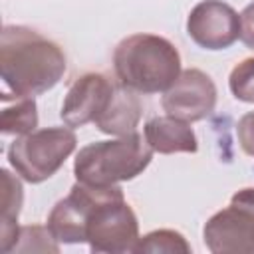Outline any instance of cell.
I'll use <instances>...</instances> for the list:
<instances>
[{"instance_id": "5b68a950", "label": "cell", "mask_w": 254, "mask_h": 254, "mask_svg": "<svg viewBox=\"0 0 254 254\" xmlns=\"http://www.w3.org/2000/svg\"><path fill=\"white\" fill-rule=\"evenodd\" d=\"M139 240V220L123 196L121 187H115L91 210L85 242L93 254H123L133 252Z\"/></svg>"}, {"instance_id": "ba28073f", "label": "cell", "mask_w": 254, "mask_h": 254, "mask_svg": "<svg viewBox=\"0 0 254 254\" xmlns=\"http://www.w3.org/2000/svg\"><path fill=\"white\" fill-rule=\"evenodd\" d=\"M187 34L204 50H226L240 38V14L222 0H202L189 12Z\"/></svg>"}, {"instance_id": "ac0fdd59", "label": "cell", "mask_w": 254, "mask_h": 254, "mask_svg": "<svg viewBox=\"0 0 254 254\" xmlns=\"http://www.w3.org/2000/svg\"><path fill=\"white\" fill-rule=\"evenodd\" d=\"M236 135H238V143L242 151L254 157V111H248L238 119Z\"/></svg>"}, {"instance_id": "6da1fadb", "label": "cell", "mask_w": 254, "mask_h": 254, "mask_svg": "<svg viewBox=\"0 0 254 254\" xmlns=\"http://www.w3.org/2000/svg\"><path fill=\"white\" fill-rule=\"evenodd\" d=\"M67 69L64 50L28 26L6 24L0 34L2 101L50 91Z\"/></svg>"}, {"instance_id": "9c48e42d", "label": "cell", "mask_w": 254, "mask_h": 254, "mask_svg": "<svg viewBox=\"0 0 254 254\" xmlns=\"http://www.w3.org/2000/svg\"><path fill=\"white\" fill-rule=\"evenodd\" d=\"M167 115L194 123L206 119L216 105V85L212 77L196 67L181 71L177 81L163 93L161 99Z\"/></svg>"}, {"instance_id": "4fadbf2b", "label": "cell", "mask_w": 254, "mask_h": 254, "mask_svg": "<svg viewBox=\"0 0 254 254\" xmlns=\"http://www.w3.org/2000/svg\"><path fill=\"white\" fill-rule=\"evenodd\" d=\"M2 218H0V250L12 252L16 240H18V214L24 200V189L22 183L8 171L2 169Z\"/></svg>"}, {"instance_id": "30bf717a", "label": "cell", "mask_w": 254, "mask_h": 254, "mask_svg": "<svg viewBox=\"0 0 254 254\" xmlns=\"http://www.w3.org/2000/svg\"><path fill=\"white\" fill-rule=\"evenodd\" d=\"M115 83L117 81H111L107 75L97 71L79 75L64 97L60 111L62 121L71 129L95 123L107 109L115 91Z\"/></svg>"}, {"instance_id": "5bb4252c", "label": "cell", "mask_w": 254, "mask_h": 254, "mask_svg": "<svg viewBox=\"0 0 254 254\" xmlns=\"http://www.w3.org/2000/svg\"><path fill=\"white\" fill-rule=\"evenodd\" d=\"M38 127V107L34 97L16 99L12 105H4L2 109V133L22 137Z\"/></svg>"}, {"instance_id": "7c38bea8", "label": "cell", "mask_w": 254, "mask_h": 254, "mask_svg": "<svg viewBox=\"0 0 254 254\" xmlns=\"http://www.w3.org/2000/svg\"><path fill=\"white\" fill-rule=\"evenodd\" d=\"M141 113H143V107L137 97V91L129 89L117 79L113 97L107 109L103 111V115L95 121V127L105 135L123 137V135L135 133L141 121Z\"/></svg>"}, {"instance_id": "8fae6325", "label": "cell", "mask_w": 254, "mask_h": 254, "mask_svg": "<svg viewBox=\"0 0 254 254\" xmlns=\"http://www.w3.org/2000/svg\"><path fill=\"white\" fill-rule=\"evenodd\" d=\"M145 139L155 153H196L198 141L189 121L173 115H159L145 123Z\"/></svg>"}, {"instance_id": "277c9868", "label": "cell", "mask_w": 254, "mask_h": 254, "mask_svg": "<svg viewBox=\"0 0 254 254\" xmlns=\"http://www.w3.org/2000/svg\"><path fill=\"white\" fill-rule=\"evenodd\" d=\"M77 137L71 127H44L16 137L8 147L10 167L30 185L52 179L75 151Z\"/></svg>"}, {"instance_id": "d6986e66", "label": "cell", "mask_w": 254, "mask_h": 254, "mask_svg": "<svg viewBox=\"0 0 254 254\" xmlns=\"http://www.w3.org/2000/svg\"><path fill=\"white\" fill-rule=\"evenodd\" d=\"M240 40L246 48L254 50V2L240 12Z\"/></svg>"}, {"instance_id": "9a60e30c", "label": "cell", "mask_w": 254, "mask_h": 254, "mask_svg": "<svg viewBox=\"0 0 254 254\" xmlns=\"http://www.w3.org/2000/svg\"><path fill=\"white\" fill-rule=\"evenodd\" d=\"M133 252L137 254H157V252H167V254H189L190 252V244L187 242V238L171 228H159L153 230L145 236H139Z\"/></svg>"}, {"instance_id": "7a4b0ae2", "label": "cell", "mask_w": 254, "mask_h": 254, "mask_svg": "<svg viewBox=\"0 0 254 254\" xmlns=\"http://www.w3.org/2000/svg\"><path fill=\"white\" fill-rule=\"evenodd\" d=\"M117 79L137 93H165L181 75V54L167 38L133 34L113 50Z\"/></svg>"}, {"instance_id": "2e32d148", "label": "cell", "mask_w": 254, "mask_h": 254, "mask_svg": "<svg viewBox=\"0 0 254 254\" xmlns=\"http://www.w3.org/2000/svg\"><path fill=\"white\" fill-rule=\"evenodd\" d=\"M12 252H60V242L54 238L48 226H20Z\"/></svg>"}, {"instance_id": "8992f818", "label": "cell", "mask_w": 254, "mask_h": 254, "mask_svg": "<svg viewBox=\"0 0 254 254\" xmlns=\"http://www.w3.org/2000/svg\"><path fill=\"white\" fill-rule=\"evenodd\" d=\"M202 240L214 254H254V187L236 190L230 204L206 220Z\"/></svg>"}, {"instance_id": "e0dca14e", "label": "cell", "mask_w": 254, "mask_h": 254, "mask_svg": "<svg viewBox=\"0 0 254 254\" xmlns=\"http://www.w3.org/2000/svg\"><path fill=\"white\" fill-rule=\"evenodd\" d=\"M228 87L238 101L254 103V58H246L232 67Z\"/></svg>"}, {"instance_id": "3957f363", "label": "cell", "mask_w": 254, "mask_h": 254, "mask_svg": "<svg viewBox=\"0 0 254 254\" xmlns=\"http://www.w3.org/2000/svg\"><path fill=\"white\" fill-rule=\"evenodd\" d=\"M153 149L143 135L129 133L109 141L81 147L73 159V175L91 187H115L139 177L153 159Z\"/></svg>"}, {"instance_id": "52a82bcc", "label": "cell", "mask_w": 254, "mask_h": 254, "mask_svg": "<svg viewBox=\"0 0 254 254\" xmlns=\"http://www.w3.org/2000/svg\"><path fill=\"white\" fill-rule=\"evenodd\" d=\"M117 187V185H115ZM115 187H91L75 183L69 194L54 204L48 214V228L60 244H81L85 242V230L95 204L105 198Z\"/></svg>"}]
</instances>
